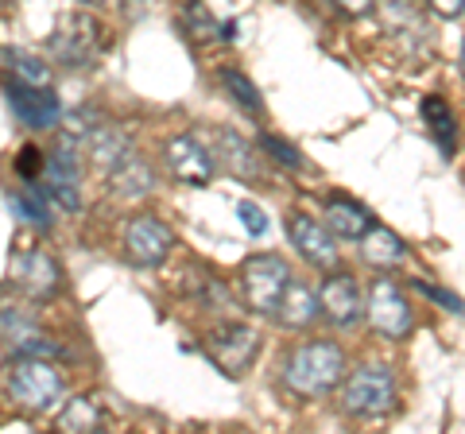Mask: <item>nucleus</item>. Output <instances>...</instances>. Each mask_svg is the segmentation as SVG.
Instances as JSON below:
<instances>
[{
  "instance_id": "nucleus-1",
  "label": "nucleus",
  "mask_w": 465,
  "mask_h": 434,
  "mask_svg": "<svg viewBox=\"0 0 465 434\" xmlns=\"http://www.w3.org/2000/svg\"><path fill=\"white\" fill-rule=\"evenodd\" d=\"M345 380V353L333 341H311L283 365V384L302 399H318Z\"/></svg>"
},
{
  "instance_id": "nucleus-2",
  "label": "nucleus",
  "mask_w": 465,
  "mask_h": 434,
  "mask_svg": "<svg viewBox=\"0 0 465 434\" xmlns=\"http://www.w3.org/2000/svg\"><path fill=\"white\" fill-rule=\"evenodd\" d=\"M8 396L16 408L32 415H47L58 399H63V376L51 369L47 357H20L8 372Z\"/></svg>"
},
{
  "instance_id": "nucleus-3",
  "label": "nucleus",
  "mask_w": 465,
  "mask_h": 434,
  "mask_svg": "<svg viewBox=\"0 0 465 434\" xmlns=\"http://www.w3.org/2000/svg\"><path fill=\"white\" fill-rule=\"evenodd\" d=\"M287 283H291V268L283 256L264 252V256H252L249 264L241 268V295L252 314H275Z\"/></svg>"
},
{
  "instance_id": "nucleus-4",
  "label": "nucleus",
  "mask_w": 465,
  "mask_h": 434,
  "mask_svg": "<svg viewBox=\"0 0 465 434\" xmlns=\"http://www.w3.org/2000/svg\"><path fill=\"white\" fill-rule=\"evenodd\" d=\"M109 43H113V35H105V27L94 16H74V20H66V27L54 32L51 54L66 70H90V66H97L101 51H105Z\"/></svg>"
},
{
  "instance_id": "nucleus-5",
  "label": "nucleus",
  "mask_w": 465,
  "mask_h": 434,
  "mask_svg": "<svg viewBox=\"0 0 465 434\" xmlns=\"http://www.w3.org/2000/svg\"><path fill=\"white\" fill-rule=\"evenodd\" d=\"M391 403H396V376H391L384 365L357 369L345 380V388H341V408H345V415L376 419V415H384Z\"/></svg>"
},
{
  "instance_id": "nucleus-6",
  "label": "nucleus",
  "mask_w": 465,
  "mask_h": 434,
  "mask_svg": "<svg viewBox=\"0 0 465 434\" xmlns=\"http://www.w3.org/2000/svg\"><path fill=\"white\" fill-rule=\"evenodd\" d=\"M206 353L225 376H244L260 353V334L252 326H222L206 338Z\"/></svg>"
},
{
  "instance_id": "nucleus-7",
  "label": "nucleus",
  "mask_w": 465,
  "mask_h": 434,
  "mask_svg": "<svg viewBox=\"0 0 465 434\" xmlns=\"http://www.w3.org/2000/svg\"><path fill=\"white\" fill-rule=\"evenodd\" d=\"M174 244V233L152 213H136L124 229V256L136 268H159Z\"/></svg>"
},
{
  "instance_id": "nucleus-8",
  "label": "nucleus",
  "mask_w": 465,
  "mask_h": 434,
  "mask_svg": "<svg viewBox=\"0 0 465 434\" xmlns=\"http://www.w3.org/2000/svg\"><path fill=\"white\" fill-rule=\"evenodd\" d=\"M82 167H78V152L74 140L63 136L47 152V163H43V182H47V194L58 202L63 210H78L82 206V191H78Z\"/></svg>"
},
{
  "instance_id": "nucleus-9",
  "label": "nucleus",
  "mask_w": 465,
  "mask_h": 434,
  "mask_svg": "<svg viewBox=\"0 0 465 434\" xmlns=\"http://www.w3.org/2000/svg\"><path fill=\"white\" fill-rule=\"evenodd\" d=\"M369 322L381 338H407L411 334V307H407V299L396 283L388 276H381L372 283L369 291Z\"/></svg>"
},
{
  "instance_id": "nucleus-10",
  "label": "nucleus",
  "mask_w": 465,
  "mask_h": 434,
  "mask_svg": "<svg viewBox=\"0 0 465 434\" xmlns=\"http://www.w3.org/2000/svg\"><path fill=\"white\" fill-rule=\"evenodd\" d=\"M5 97H8V109L16 113V121H24L27 128H54L58 124V94L47 90V85H35V82H5Z\"/></svg>"
},
{
  "instance_id": "nucleus-11",
  "label": "nucleus",
  "mask_w": 465,
  "mask_h": 434,
  "mask_svg": "<svg viewBox=\"0 0 465 434\" xmlns=\"http://www.w3.org/2000/svg\"><path fill=\"white\" fill-rule=\"evenodd\" d=\"M163 159H167L171 175L179 182H186V186H206L213 179V171H217L213 152L198 136H171Z\"/></svg>"
},
{
  "instance_id": "nucleus-12",
  "label": "nucleus",
  "mask_w": 465,
  "mask_h": 434,
  "mask_svg": "<svg viewBox=\"0 0 465 434\" xmlns=\"http://www.w3.org/2000/svg\"><path fill=\"white\" fill-rule=\"evenodd\" d=\"M0 338L16 357H54L58 345L16 307H0Z\"/></svg>"
},
{
  "instance_id": "nucleus-13",
  "label": "nucleus",
  "mask_w": 465,
  "mask_h": 434,
  "mask_svg": "<svg viewBox=\"0 0 465 434\" xmlns=\"http://www.w3.org/2000/svg\"><path fill=\"white\" fill-rule=\"evenodd\" d=\"M287 237L314 268H338V249H333V237L322 222L307 213H287Z\"/></svg>"
},
{
  "instance_id": "nucleus-14",
  "label": "nucleus",
  "mask_w": 465,
  "mask_h": 434,
  "mask_svg": "<svg viewBox=\"0 0 465 434\" xmlns=\"http://www.w3.org/2000/svg\"><path fill=\"white\" fill-rule=\"evenodd\" d=\"M12 280L20 283V291L27 299H51L58 287H63V271H58L54 256L32 249V252L16 256V264H12Z\"/></svg>"
},
{
  "instance_id": "nucleus-15",
  "label": "nucleus",
  "mask_w": 465,
  "mask_h": 434,
  "mask_svg": "<svg viewBox=\"0 0 465 434\" xmlns=\"http://www.w3.org/2000/svg\"><path fill=\"white\" fill-rule=\"evenodd\" d=\"M318 299H322V311L333 326H353V322H361V314L369 311L365 295H361V283L353 276H330Z\"/></svg>"
},
{
  "instance_id": "nucleus-16",
  "label": "nucleus",
  "mask_w": 465,
  "mask_h": 434,
  "mask_svg": "<svg viewBox=\"0 0 465 434\" xmlns=\"http://www.w3.org/2000/svg\"><path fill=\"white\" fill-rule=\"evenodd\" d=\"M85 143H90L94 163L105 171V175H109V171H116L121 163H128V159L136 155V148H133V140H128V133H124V128H116V124H109V121H105V124H97V133L85 140Z\"/></svg>"
},
{
  "instance_id": "nucleus-17",
  "label": "nucleus",
  "mask_w": 465,
  "mask_h": 434,
  "mask_svg": "<svg viewBox=\"0 0 465 434\" xmlns=\"http://www.w3.org/2000/svg\"><path fill=\"white\" fill-rule=\"evenodd\" d=\"M318 314H322V299H318L311 287H302V283H287L280 307H275L280 326H287V330H307L311 322H318Z\"/></svg>"
},
{
  "instance_id": "nucleus-18",
  "label": "nucleus",
  "mask_w": 465,
  "mask_h": 434,
  "mask_svg": "<svg viewBox=\"0 0 465 434\" xmlns=\"http://www.w3.org/2000/svg\"><path fill=\"white\" fill-rule=\"evenodd\" d=\"M326 229L345 241H361L372 229V213L365 206H357V202L333 198V202H326Z\"/></svg>"
},
{
  "instance_id": "nucleus-19",
  "label": "nucleus",
  "mask_w": 465,
  "mask_h": 434,
  "mask_svg": "<svg viewBox=\"0 0 465 434\" xmlns=\"http://www.w3.org/2000/svg\"><path fill=\"white\" fill-rule=\"evenodd\" d=\"M423 121H427V133L434 136V143L442 148V155H454L458 148V128H454V113H450V105L442 97H423Z\"/></svg>"
},
{
  "instance_id": "nucleus-20",
  "label": "nucleus",
  "mask_w": 465,
  "mask_h": 434,
  "mask_svg": "<svg viewBox=\"0 0 465 434\" xmlns=\"http://www.w3.org/2000/svg\"><path fill=\"white\" fill-rule=\"evenodd\" d=\"M361 256L369 260L372 268H396L403 260V241L384 225H372L365 237H361Z\"/></svg>"
},
{
  "instance_id": "nucleus-21",
  "label": "nucleus",
  "mask_w": 465,
  "mask_h": 434,
  "mask_svg": "<svg viewBox=\"0 0 465 434\" xmlns=\"http://www.w3.org/2000/svg\"><path fill=\"white\" fill-rule=\"evenodd\" d=\"M217 152H222L225 167L232 171L237 179H256V152L244 143L237 133H229V128H217Z\"/></svg>"
},
{
  "instance_id": "nucleus-22",
  "label": "nucleus",
  "mask_w": 465,
  "mask_h": 434,
  "mask_svg": "<svg viewBox=\"0 0 465 434\" xmlns=\"http://www.w3.org/2000/svg\"><path fill=\"white\" fill-rule=\"evenodd\" d=\"M12 210L24 222H32L35 229H51V210H47V186H39L35 179H24V186L12 194Z\"/></svg>"
},
{
  "instance_id": "nucleus-23",
  "label": "nucleus",
  "mask_w": 465,
  "mask_h": 434,
  "mask_svg": "<svg viewBox=\"0 0 465 434\" xmlns=\"http://www.w3.org/2000/svg\"><path fill=\"white\" fill-rule=\"evenodd\" d=\"M109 179H113V191H116V194H124V198L148 194V191H152V182H155L152 167L143 163L140 155H133V159H128V163H121L116 171H109Z\"/></svg>"
},
{
  "instance_id": "nucleus-24",
  "label": "nucleus",
  "mask_w": 465,
  "mask_h": 434,
  "mask_svg": "<svg viewBox=\"0 0 465 434\" xmlns=\"http://www.w3.org/2000/svg\"><path fill=\"white\" fill-rule=\"evenodd\" d=\"M183 27H186V35H191L194 43H213V39H222V24L213 20V12L202 5V0H186V8H183Z\"/></svg>"
},
{
  "instance_id": "nucleus-25",
  "label": "nucleus",
  "mask_w": 465,
  "mask_h": 434,
  "mask_svg": "<svg viewBox=\"0 0 465 434\" xmlns=\"http://www.w3.org/2000/svg\"><path fill=\"white\" fill-rule=\"evenodd\" d=\"M101 423V415L90 399H70L63 415H58V430H66V434H78V430H97Z\"/></svg>"
},
{
  "instance_id": "nucleus-26",
  "label": "nucleus",
  "mask_w": 465,
  "mask_h": 434,
  "mask_svg": "<svg viewBox=\"0 0 465 434\" xmlns=\"http://www.w3.org/2000/svg\"><path fill=\"white\" fill-rule=\"evenodd\" d=\"M222 82H225L229 97H237V101H241V109H249V113H260V109H264V101H260L256 85L244 78V74H237V70H222Z\"/></svg>"
},
{
  "instance_id": "nucleus-27",
  "label": "nucleus",
  "mask_w": 465,
  "mask_h": 434,
  "mask_svg": "<svg viewBox=\"0 0 465 434\" xmlns=\"http://www.w3.org/2000/svg\"><path fill=\"white\" fill-rule=\"evenodd\" d=\"M8 63L12 70L24 78V82H35V85H47L51 82V66L35 59V54H27V51H8Z\"/></svg>"
},
{
  "instance_id": "nucleus-28",
  "label": "nucleus",
  "mask_w": 465,
  "mask_h": 434,
  "mask_svg": "<svg viewBox=\"0 0 465 434\" xmlns=\"http://www.w3.org/2000/svg\"><path fill=\"white\" fill-rule=\"evenodd\" d=\"M256 148L264 152V155H272L275 163H283V167H302V155H299L295 148H291V143H283L280 136H268V133H260Z\"/></svg>"
},
{
  "instance_id": "nucleus-29",
  "label": "nucleus",
  "mask_w": 465,
  "mask_h": 434,
  "mask_svg": "<svg viewBox=\"0 0 465 434\" xmlns=\"http://www.w3.org/2000/svg\"><path fill=\"white\" fill-rule=\"evenodd\" d=\"M97 124H105L97 109H74V113L66 117V136H70V140H90V136L97 133Z\"/></svg>"
},
{
  "instance_id": "nucleus-30",
  "label": "nucleus",
  "mask_w": 465,
  "mask_h": 434,
  "mask_svg": "<svg viewBox=\"0 0 465 434\" xmlns=\"http://www.w3.org/2000/svg\"><path fill=\"white\" fill-rule=\"evenodd\" d=\"M237 213H241V222H244V229H249L252 237L268 233V217H264V210H260L256 202H237Z\"/></svg>"
},
{
  "instance_id": "nucleus-31",
  "label": "nucleus",
  "mask_w": 465,
  "mask_h": 434,
  "mask_svg": "<svg viewBox=\"0 0 465 434\" xmlns=\"http://www.w3.org/2000/svg\"><path fill=\"white\" fill-rule=\"evenodd\" d=\"M43 163H47V152H39V148H32V143H27V148L20 152V163H16V167H20L24 179H35V171H39Z\"/></svg>"
},
{
  "instance_id": "nucleus-32",
  "label": "nucleus",
  "mask_w": 465,
  "mask_h": 434,
  "mask_svg": "<svg viewBox=\"0 0 465 434\" xmlns=\"http://www.w3.org/2000/svg\"><path fill=\"white\" fill-rule=\"evenodd\" d=\"M384 5V16L391 20V24H411V16H415V5L411 0H381Z\"/></svg>"
},
{
  "instance_id": "nucleus-33",
  "label": "nucleus",
  "mask_w": 465,
  "mask_h": 434,
  "mask_svg": "<svg viewBox=\"0 0 465 434\" xmlns=\"http://www.w3.org/2000/svg\"><path fill=\"white\" fill-rule=\"evenodd\" d=\"M415 287H419L423 295H430L434 302H442L446 311H454V314H461V311H465V307H461V299H458V295H450V291H442V287H434V283H415Z\"/></svg>"
},
{
  "instance_id": "nucleus-34",
  "label": "nucleus",
  "mask_w": 465,
  "mask_h": 434,
  "mask_svg": "<svg viewBox=\"0 0 465 434\" xmlns=\"http://www.w3.org/2000/svg\"><path fill=\"white\" fill-rule=\"evenodd\" d=\"M434 16H442V20H458L461 12H465V0H427Z\"/></svg>"
},
{
  "instance_id": "nucleus-35",
  "label": "nucleus",
  "mask_w": 465,
  "mask_h": 434,
  "mask_svg": "<svg viewBox=\"0 0 465 434\" xmlns=\"http://www.w3.org/2000/svg\"><path fill=\"white\" fill-rule=\"evenodd\" d=\"M333 5H338L341 12H349V16H369L376 0H333Z\"/></svg>"
},
{
  "instance_id": "nucleus-36",
  "label": "nucleus",
  "mask_w": 465,
  "mask_h": 434,
  "mask_svg": "<svg viewBox=\"0 0 465 434\" xmlns=\"http://www.w3.org/2000/svg\"><path fill=\"white\" fill-rule=\"evenodd\" d=\"M143 8H148V0H128V5H124V16H128V20H136Z\"/></svg>"
},
{
  "instance_id": "nucleus-37",
  "label": "nucleus",
  "mask_w": 465,
  "mask_h": 434,
  "mask_svg": "<svg viewBox=\"0 0 465 434\" xmlns=\"http://www.w3.org/2000/svg\"><path fill=\"white\" fill-rule=\"evenodd\" d=\"M82 5H90V8H101V5H109V0H82Z\"/></svg>"
},
{
  "instance_id": "nucleus-38",
  "label": "nucleus",
  "mask_w": 465,
  "mask_h": 434,
  "mask_svg": "<svg viewBox=\"0 0 465 434\" xmlns=\"http://www.w3.org/2000/svg\"><path fill=\"white\" fill-rule=\"evenodd\" d=\"M461 70H465V43H461Z\"/></svg>"
}]
</instances>
